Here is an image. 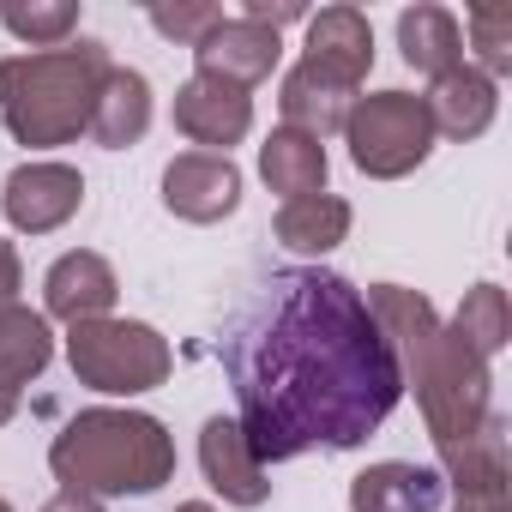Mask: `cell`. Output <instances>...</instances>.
Masks as SVG:
<instances>
[{
  "label": "cell",
  "instance_id": "6da1fadb",
  "mask_svg": "<svg viewBox=\"0 0 512 512\" xmlns=\"http://www.w3.org/2000/svg\"><path fill=\"white\" fill-rule=\"evenodd\" d=\"M217 362L260 464H284L314 446L350 452L404 398L398 356L362 290L320 266H284L253 284L223 320Z\"/></svg>",
  "mask_w": 512,
  "mask_h": 512
},
{
  "label": "cell",
  "instance_id": "7a4b0ae2",
  "mask_svg": "<svg viewBox=\"0 0 512 512\" xmlns=\"http://www.w3.org/2000/svg\"><path fill=\"white\" fill-rule=\"evenodd\" d=\"M362 302L380 320L404 386H416V404H422V422H428L434 446L446 452V446L470 440L494 416V374H488V362L452 326H440L428 296H416L404 284H374V290H362Z\"/></svg>",
  "mask_w": 512,
  "mask_h": 512
},
{
  "label": "cell",
  "instance_id": "3957f363",
  "mask_svg": "<svg viewBox=\"0 0 512 512\" xmlns=\"http://www.w3.org/2000/svg\"><path fill=\"white\" fill-rule=\"evenodd\" d=\"M109 49L91 37H73L61 49H31L0 61V121L31 151L67 145L91 127L97 91L109 79Z\"/></svg>",
  "mask_w": 512,
  "mask_h": 512
},
{
  "label": "cell",
  "instance_id": "277c9868",
  "mask_svg": "<svg viewBox=\"0 0 512 512\" xmlns=\"http://www.w3.org/2000/svg\"><path fill=\"white\" fill-rule=\"evenodd\" d=\"M49 470L79 494H157L175 476V440L145 410H79L55 446Z\"/></svg>",
  "mask_w": 512,
  "mask_h": 512
},
{
  "label": "cell",
  "instance_id": "5b68a950",
  "mask_svg": "<svg viewBox=\"0 0 512 512\" xmlns=\"http://www.w3.org/2000/svg\"><path fill=\"white\" fill-rule=\"evenodd\" d=\"M67 368L79 374V386L91 392H109V398H139V392H157L175 368L169 356V338L145 320H85V326H67Z\"/></svg>",
  "mask_w": 512,
  "mask_h": 512
},
{
  "label": "cell",
  "instance_id": "8992f818",
  "mask_svg": "<svg viewBox=\"0 0 512 512\" xmlns=\"http://www.w3.org/2000/svg\"><path fill=\"white\" fill-rule=\"evenodd\" d=\"M344 145H350V163L374 181H398L410 169L428 163L434 151V121H428V103L410 97V91H374V97H356L350 115H344Z\"/></svg>",
  "mask_w": 512,
  "mask_h": 512
},
{
  "label": "cell",
  "instance_id": "52a82bcc",
  "mask_svg": "<svg viewBox=\"0 0 512 512\" xmlns=\"http://www.w3.org/2000/svg\"><path fill=\"white\" fill-rule=\"evenodd\" d=\"M253 127V97L217 73H193L175 91V133L205 145L211 157H229V145H241Z\"/></svg>",
  "mask_w": 512,
  "mask_h": 512
},
{
  "label": "cell",
  "instance_id": "ba28073f",
  "mask_svg": "<svg viewBox=\"0 0 512 512\" xmlns=\"http://www.w3.org/2000/svg\"><path fill=\"white\" fill-rule=\"evenodd\" d=\"M0 205H7V223L19 235H49L85 205V175L73 163H19L7 175Z\"/></svg>",
  "mask_w": 512,
  "mask_h": 512
},
{
  "label": "cell",
  "instance_id": "9c48e42d",
  "mask_svg": "<svg viewBox=\"0 0 512 512\" xmlns=\"http://www.w3.org/2000/svg\"><path fill=\"white\" fill-rule=\"evenodd\" d=\"M163 205L181 223H223L241 205V169L211 151H181L163 169Z\"/></svg>",
  "mask_w": 512,
  "mask_h": 512
},
{
  "label": "cell",
  "instance_id": "30bf717a",
  "mask_svg": "<svg viewBox=\"0 0 512 512\" xmlns=\"http://www.w3.org/2000/svg\"><path fill=\"white\" fill-rule=\"evenodd\" d=\"M440 476L458 488L452 512H506V422L488 416L470 440L440 452Z\"/></svg>",
  "mask_w": 512,
  "mask_h": 512
},
{
  "label": "cell",
  "instance_id": "8fae6325",
  "mask_svg": "<svg viewBox=\"0 0 512 512\" xmlns=\"http://www.w3.org/2000/svg\"><path fill=\"white\" fill-rule=\"evenodd\" d=\"M302 67H314L320 79H332L338 91L356 97V85L374 67V31H368V19L356 7L308 13V55H302Z\"/></svg>",
  "mask_w": 512,
  "mask_h": 512
},
{
  "label": "cell",
  "instance_id": "7c38bea8",
  "mask_svg": "<svg viewBox=\"0 0 512 512\" xmlns=\"http://www.w3.org/2000/svg\"><path fill=\"white\" fill-rule=\"evenodd\" d=\"M121 284H115V266L103 253L79 247V253H61L43 278V320H67V326H85V320H103L115 308Z\"/></svg>",
  "mask_w": 512,
  "mask_h": 512
},
{
  "label": "cell",
  "instance_id": "4fadbf2b",
  "mask_svg": "<svg viewBox=\"0 0 512 512\" xmlns=\"http://www.w3.org/2000/svg\"><path fill=\"white\" fill-rule=\"evenodd\" d=\"M193 61H199V73H217V79H229V85L247 91V85H260V79L278 73L284 43H278V31L253 25V19H217V25L199 37Z\"/></svg>",
  "mask_w": 512,
  "mask_h": 512
},
{
  "label": "cell",
  "instance_id": "5bb4252c",
  "mask_svg": "<svg viewBox=\"0 0 512 512\" xmlns=\"http://www.w3.org/2000/svg\"><path fill=\"white\" fill-rule=\"evenodd\" d=\"M199 464H205V482L229 500V506H266L272 482H266V464L253 458L247 434L235 416H211L199 428Z\"/></svg>",
  "mask_w": 512,
  "mask_h": 512
},
{
  "label": "cell",
  "instance_id": "9a60e30c",
  "mask_svg": "<svg viewBox=\"0 0 512 512\" xmlns=\"http://www.w3.org/2000/svg\"><path fill=\"white\" fill-rule=\"evenodd\" d=\"M422 103H428V121H434V139L446 133V139H458V145H470V139H482V133L494 127V109H500V91H494V79H488V73H476V67L464 61V67H452V73H440V79H434V91H428Z\"/></svg>",
  "mask_w": 512,
  "mask_h": 512
},
{
  "label": "cell",
  "instance_id": "2e32d148",
  "mask_svg": "<svg viewBox=\"0 0 512 512\" xmlns=\"http://www.w3.org/2000/svg\"><path fill=\"white\" fill-rule=\"evenodd\" d=\"M440 500H446V476L434 464L386 458L350 482V512H440Z\"/></svg>",
  "mask_w": 512,
  "mask_h": 512
},
{
  "label": "cell",
  "instance_id": "e0dca14e",
  "mask_svg": "<svg viewBox=\"0 0 512 512\" xmlns=\"http://www.w3.org/2000/svg\"><path fill=\"white\" fill-rule=\"evenodd\" d=\"M145 127H151V85H145V73L109 67V79H103V91H97V109H91V127H85V133H91L103 151H127V145L145 139Z\"/></svg>",
  "mask_w": 512,
  "mask_h": 512
},
{
  "label": "cell",
  "instance_id": "ac0fdd59",
  "mask_svg": "<svg viewBox=\"0 0 512 512\" xmlns=\"http://www.w3.org/2000/svg\"><path fill=\"white\" fill-rule=\"evenodd\" d=\"M260 175H266V187L284 193V205H290V199L326 193L332 163H326V145H320V139H308V133H296V127H278V133L260 145Z\"/></svg>",
  "mask_w": 512,
  "mask_h": 512
},
{
  "label": "cell",
  "instance_id": "d6986e66",
  "mask_svg": "<svg viewBox=\"0 0 512 512\" xmlns=\"http://www.w3.org/2000/svg\"><path fill=\"white\" fill-rule=\"evenodd\" d=\"M350 91H338L332 79H320L314 67H290L284 85H278V109H284V127L308 133V139H332L344 133V115H350Z\"/></svg>",
  "mask_w": 512,
  "mask_h": 512
},
{
  "label": "cell",
  "instance_id": "ffe728a7",
  "mask_svg": "<svg viewBox=\"0 0 512 512\" xmlns=\"http://www.w3.org/2000/svg\"><path fill=\"white\" fill-rule=\"evenodd\" d=\"M398 49H404V61H410L416 73H428V79L464 67V31H458V19H452L446 7H428V0L398 13Z\"/></svg>",
  "mask_w": 512,
  "mask_h": 512
},
{
  "label": "cell",
  "instance_id": "44dd1931",
  "mask_svg": "<svg viewBox=\"0 0 512 512\" xmlns=\"http://www.w3.org/2000/svg\"><path fill=\"white\" fill-rule=\"evenodd\" d=\"M55 362V332L37 308H7L0 314V380L13 392H25V380H37L43 368Z\"/></svg>",
  "mask_w": 512,
  "mask_h": 512
},
{
  "label": "cell",
  "instance_id": "7402d4cb",
  "mask_svg": "<svg viewBox=\"0 0 512 512\" xmlns=\"http://www.w3.org/2000/svg\"><path fill=\"white\" fill-rule=\"evenodd\" d=\"M272 229H278V241L296 247V253H332V247L350 235V199H338V193L290 199Z\"/></svg>",
  "mask_w": 512,
  "mask_h": 512
},
{
  "label": "cell",
  "instance_id": "603a6c76",
  "mask_svg": "<svg viewBox=\"0 0 512 512\" xmlns=\"http://www.w3.org/2000/svg\"><path fill=\"white\" fill-rule=\"evenodd\" d=\"M452 332H458V338H464L482 362H494V356L506 350V338H512L506 290H500V284H476V290H464V308H458Z\"/></svg>",
  "mask_w": 512,
  "mask_h": 512
},
{
  "label": "cell",
  "instance_id": "cb8c5ba5",
  "mask_svg": "<svg viewBox=\"0 0 512 512\" xmlns=\"http://www.w3.org/2000/svg\"><path fill=\"white\" fill-rule=\"evenodd\" d=\"M0 25L31 49H61L79 31V7L73 0H7V7H0Z\"/></svg>",
  "mask_w": 512,
  "mask_h": 512
},
{
  "label": "cell",
  "instance_id": "d4e9b609",
  "mask_svg": "<svg viewBox=\"0 0 512 512\" xmlns=\"http://www.w3.org/2000/svg\"><path fill=\"white\" fill-rule=\"evenodd\" d=\"M458 31L476 49V73H488V79L512 73V7H506V0H482V7H470Z\"/></svg>",
  "mask_w": 512,
  "mask_h": 512
},
{
  "label": "cell",
  "instance_id": "484cf974",
  "mask_svg": "<svg viewBox=\"0 0 512 512\" xmlns=\"http://www.w3.org/2000/svg\"><path fill=\"white\" fill-rule=\"evenodd\" d=\"M169 43H187V49H199V37L223 19V7H211V0H175V7H169V0H157V7L145 13Z\"/></svg>",
  "mask_w": 512,
  "mask_h": 512
},
{
  "label": "cell",
  "instance_id": "4316f807",
  "mask_svg": "<svg viewBox=\"0 0 512 512\" xmlns=\"http://www.w3.org/2000/svg\"><path fill=\"white\" fill-rule=\"evenodd\" d=\"M241 19L266 25V31H284V25L308 19V7H296V0H247V7H241Z\"/></svg>",
  "mask_w": 512,
  "mask_h": 512
},
{
  "label": "cell",
  "instance_id": "83f0119b",
  "mask_svg": "<svg viewBox=\"0 0 512 512\" xmlns=\"http://www.w3.org/2000/svg\"><path fill=\"white\" fill-rule=\"evenodd\" d=\"M19 290H25V272H19V247L0 235V314L19 308Z\"/></svg>",
  "mask_w": 512,
  "mask_h": 512
},
{
  "label": "cell",
  "instance_id": "f1b7e54d",
  "mask_svg": "<svg viewBox=\"0 0 512 512\" xmlns=\"http://www.w3.org/2000/svg\"><path fill=\"white\" fill-rule=\"evenodd\" d=\"M43 512H103V500H97V494H79V488H61Z\"/></svg>",
  "mask_w": 512,
  "mask_h": 512
},
{
  "label": "cell",
  "instance_id": "f546056e",
  "mask_svg": "<svg viewBox=\"0 0 512 512\" xmlns=\"http://www.w3.org/2000/svg\"><path fill=\"white\" fill-rule=\"evenodd\" d=\"M13 416H19V392H13V386H7V380H0V428H7V422H13Z\"/></svg>",
  "mask_w": 512,
  "mask_h": 512
},
{
  "label": "cell",
  "instance_id": "4dcf8cb0",
  "mask_svg": "<svg viewBox=\"0 0 512 512\" xmlns=\"http://www.w3.org/2000/svg\"><path fill=\"white\" fill-rule=\"evenodd\" d=\"M175 512H217V506H205V500H187V506H175Z\"/></svg>",
  "mask_w": 512,
  "mask_h": 512
},
{
  "label": "cell",
  "instance_id": "1f68e13d",
  "mask_svg": "<svg viewBox=\"0 0 512 512\" xmlns=\"http://www.w3.org/2000/svg\"><path fill=\"white\" fill-rule=\"evenodd\" d=\"M0 512H13V506H7V500H0Z\"/></svg>",
  "mask_w": 512,
  "mask_h": 512
}]
</instances>
